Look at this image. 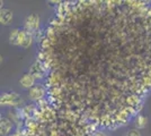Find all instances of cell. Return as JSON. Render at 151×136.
<instances>
[{
  "mask_svg": "<svg viewBox=\"0 0 151 136\" xmlns=\"http://www.w3.org/2000/svg\"><path fill=\"white\" fill-rule=\"evenodd\" d=\"M22 100L18 97V94L10 92V93H4L0 97V104L1 105H16L18 104Z\"/></svg>",
  "mask_w": 151,
  "mask_h": 136,
  "instance_id": "1",
  "label": "cell"
},
{
  "mask_svg": "<svg viewBox=\"0 0 151 136\" xmlns=\"http://www.w3.org/2000/svg\"><path fill=\"white\" fill-rule=\"evenodd\" d=\"M25 35H26L25 30H19V28L13 30L10 32V35H9V42H10V44L22 45L23 42H24V39H25Z\"/></svg>",
  "mask_w": 151,
  "mask_h": 136,
  "instance_id": "2",
  "label": "cell"
},
{
  "mask_svg": "<svg viewBox=\"0 0 151 136\" xmlns=\"http://www.w3.org/2000/svg\"><path fill=\"white\" fill-rule=\"evenodd\" d=\"M40 26V18L36 15H29L25 20V31L27 33H34Z\"/></svg>",
  "mask_w": 151,
  "mask_h": 136,
  "instance_id": "3",
  "label": "cell"
},
{
  "mask_svg": "<svg viewBox=\"0 0 151 136\" xmlns=\"http://www.w3.org/2000/svg\"><path fill=\"white\" fill-rule=\"evenodd\" d=\"M45 94V89L43 87V85L36 84L34 85L32 89H29V93H28V97L33 100V101H36L40 100L44 97Z\"/></svg>",
  "mask_w": 151,
  "mask_h": 136,
  "instance_id": "4",
  "label": "cell"
},
{
  "mask_svg": "<svg viewBox=\"0 0 151 136\" xmlns=\"http://www.w3.org/2000/svg\"><path fill=\"white\" fill-rule=\"evenodd\" d=\"M19 83L20 85L24 87V89H32L33 86H34V83H35V77L29 74V73H27V74H24L22 78H20V81H19Z\"/></svg>",
  "mask_w": 151,
  "mask_h": 136,
  "instance_id": "5",
  "label": "cell"
},
{
  "mask_svg": "<svg viewBox=\"0 0 151 136\" xmlns=\"http://www.w3.org/2000/svg\"><path fill=\"white\" fill-rule=\"evenodd\" d=\"M12 127H13L12 121L6 117H1V119H0V133H1V135L8 134L9 130L12 129Z\"/></svg>",
  "mask_w": 151,
  "mask_h": 136,
  "instance_id": "6",
  "label": "cell"
},
{
  "mask_svg": "<svg viewBox=\"0 0 151 136\" xmlns=\"http://www.w3.org/2000/svg\"><path fill=\"white\" fill-rule=\"evenodd\" d=\"M12 20H13V13H12V10H9L7 8L1 9V12H0V23L4 24V25H7V24L10 23Z\"/></svg>",
  "mask_w": 151,
  "mask_h": 136,
  "instance_id": "7",
  "label": "cell"
},
{
  "mask_svg": "<svg viewBox=\"0 0 151 136\" xmlns=\"http://www.w3.org/2000/svg\"><path fill=\"white\" fill-rule=\"evenodd\" d=\"M29 74H32L35 78H43L44 76V68L42 67V65L40 63H35L32 66Z\"/></svg>",
  "mask_w": 151,
  "mask_h": 136,
  "instance_id": "8",
  "label": "cell"
},
{
  "mask_svg": "<svg viewBox=\"0 0 151 136\" xmlns=\"http://www.w3.org/2000/svg\"><path fill=\"white\" fill-rule=\"evenodd\" d=\"M147 124H148V119L143 116H138L137 118V120H135V126H137V128H145V126H147Z\"/></svg>",
  "mask_w": 151,
  "mask_h": 136,
  "instance_id": "9",
  "label": "cell"
},
{
  "mask_svg": "<svg viewBox=\"0 0 151 136\" xmlns=\"http://www.w3.org/2000/svg\"><path fill=\"white\" fill-rule=\"evenodd\" d=\"M32 42H33V36H32V34L26 32L25 39H24V42H23L22 47H23V48H28V47L32 44Z\"/></svg>",
  "mask_w": 151,
  "mask_h": 136,
  "instance_id": "10",
  "label": "cell"
},
{
  "mask_svg": "<svg viewBox=\"0 0 151 136\" xmlns=\"http://www.w3.org/2000/svg\"><path fill=\"white\" fill-rule=\"evenodd\" d=\"M126 136H140V133L137 129H131L126 134Z\"/></svg>",
  "mask_w": 151,
  "mask_h": 136,
  "instance_id": "11",
  "label": "cell"
},
{
  "mask_svg": "<svg viewBox=\"0 0 151 136\" xmlns=\"http://www.w3.org/2000/svg\"><path fill=\"white\" fill-rule=\"evenodd\" d=\"M8 136H18L17 134H10V135H8Z\"/></svg>",
  "mask_w": 151,
  "mask_h": 136,
  "instance_id": "12",
  "label": "cell"
}]
</instances>
